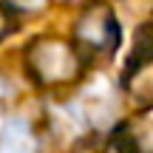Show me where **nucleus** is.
<instances>
[{
  "label": "nucleus",
  "instance_id": "2",
  "mask_svg": "<svg viewBox=\"0 0 153 153\" xmlns=\"http://www.w3.org/2000/svg\"><path fill=\"white\" fill-rule=\"evenodd\" d=\"M88 45L91 51H116L119 45V26L116 17L102 6V17H82L76 23V48Z\"/></svg>",
  "mask_w": 153,
  "mask_h": 153
},
{
  "label": "nucleus",
  "instance_id": "4",
  "mask_svg": "<svg viewBox=\"0 0 153 153\" xmlns=\"http://www.w3.org/2000/svg\"><path fill=\"white\" fill-rule=\"evenodd\" d=\"M11 31H14V14H11V11L0 3V40L9 37Z\"/></svg>",
  "mask_w": 153,
  "mask_h": 153
},
{
  "label": "nucleus",
  "instance_id": "3",
  "mask_svg": "<svg viewBox=\"0 0 153 153\" xmlns=\"http://www.w3.org/2000/svg\"><path fill=\"white\" fill-rule=\"evenodd\" d=\"M0 153H37V133L23 116H9L0 125Z\"/></svg>",
  "mask_w": 153,
  "mask_h": 153
},
{
  "label": "nucleus",
  "instance_id": "1",
  "mask_svg": "<svg viewBox=\"0 0 153 153\" xmlns=\"http://www.w3.org/2000/svg\"><path fill=\"white\" fill-rule=\"evenodd\" d=\"M74 62V48L62 45L60 40H34L26 48V68L31 79L40 85H54L68 79Z\"/></svg>",
  "mask_w": 153,
  "mask_h": 153
}]
</instances>
